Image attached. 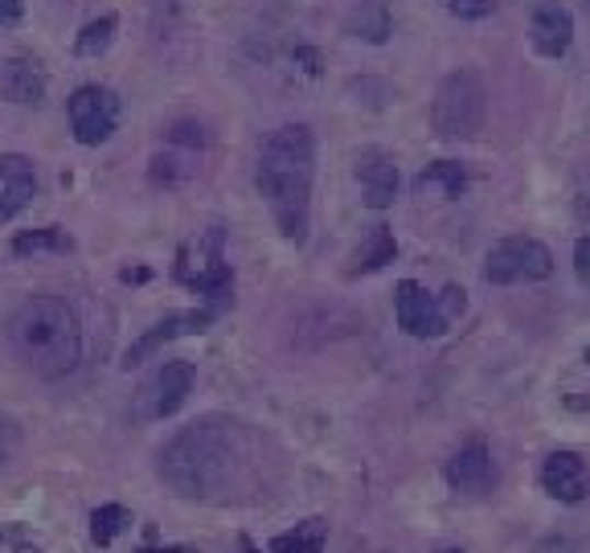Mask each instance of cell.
I'll use <instances>...</instances> for the list:
<instances>
[{"label": "cell", "mask_w": 590, "mask_h": 553, "mask_svg": "<svg viewBox=\"0 0 590 553\" xmlns=\"http://www.w3.org/2000/svg\"><path fill=\"white\" fill-rule=\"evenodd\" d=\"M160 479L185 500L226 505L247 492L263 467L259 435L238 418L205 415L160 447Z\"/></svg>", "instance_id": "6da1fadb"}, {"label": "cell", "mask_w": 590, "mask_h": 553, "mask_svg": "<svg viewBox=\"0 0 590 553\" xmlns=\"http://www.w3.org/2000/svg\"><path fill=\"white\" fill-rule=\"evenodd\" d=\"M311 177H316V139L308 123H283L259 148L254 184L287 242H304L311 222Z\"/></svg>", "instance_id": "7a4b0ae2"}, {"label": "cell", "mask_w": 590, "mask_h": 553, "mask_svg": "<svg viewBox=\"0 0 590 553\" xmlns=\"http://www.w3.org/2000/svg\"><path fill=\"white\" fill-rule=\"evenodd\" d=\"M13 353L42 377H66L82 361V328L75 307L58 295H33L9 316Z\"/></svg>", "instance_id": "3957f363"}, {"label": "cell", "mask_w": 590, "mask_h": 553, "mask_svg": "<svg viewBox=\"0 0 590 553\" xmlns=\"http://www.w3.org/2000/svg\"><path fill=\"white\" fill-rule=\"evenodd\" d=\"M488 120V91L476 70H455L431 99V127L443 139H476Z\"/></svg>", "instance_id": "277c9868"}, {"label": "cell", "mask_w": 590, "mask_h": 553, "mask_svg": "<svg viewBox=\"0 0 590 553\" xmlns=\"http://www.w3.org/2000/svg\"><path fill=\"white\" fill-rule=\"evenodd\" d=\"M554 275V255L542 238L529 234H509L492 242V250L484 255V279L492 287H517V283H542Z\"/></svg>", "instance_id": "5b68a950"}, {"label": "cell", "mask_w": 590, "mask_h": 553, "mask_svg": "<svg viewBox=\"0 0 590 553\" xmlns=\"http://www.w3.org/2000/svg\"><path fill=\"white\" fill-rule=\"evenodd\" d=\"M193 382H197V365H193V361H164V365L140 385L132 415L140 418V422H160V418L177 415V410L185 406L189 394H193Z\"/></svg>", "instance_id": "8992f818"}, {"label": "cell", "mask_w": 590, "mask_h": 553, "mask_svg": "<svg viewBox=\"0 0 590 553\" xmlns=\"http://www.w3.org/2000/svg\"><path fill=\"white\" fill-rule=\"evenodd\" d=\"M70 127H75V139L78 144H87V148H99V144H107L111 132H115V123H120V99L111 87H99V82H87V87H78L70 94Z\"/></svg>", "instance_id": "52a82bcc"}, {"label": "cell", "mask_w": 590, "mask_h": 553, "mask_svg": "<svg viewBox=\"0 0 590 553\" xmlns=\"http://www.w3.org/2000/svg\"><path fill=\"white\" fill-rule=\"evenodd\" d=\"M443 479H447V488L455 496H484V492H492V484H497V460H492L488 439L472 435L467 443L455 447L447 467H443Z\"/></svg>", "instance_id": "ba28073f"}, {"label": "cell", "mask_w": 590, "mask_h": 553, "mask_svg": "<svg viewBox=\"0 0 590 553\" xmlns=\"http://www.w3.org/2000/svg\"><path fill=\"white\" fill-rule=\"evenodd\" d=\"M214 307H193V312H169L164 320H156L152 328H144L140 337L127 345V353H124V365H144V361H152L164 345H172V340H181V337H193V332H205L209 324H214Z\"/></svg>", "instance_id": "9c48e42d"}, {"label": "cell", "mask_w": 590, "mask_h": 553, "mask_svg": "<svg viewBox=\"0 0 590 553\" xmlns=\"http://www.w3.org/2000/svg\"><path fill=\"white\" fill-rule=\"evenodd\" d=\"M394 316H398V328L406 337H419V340H435L447 332V316L439 307V295H431L422 283L415 279H402L394 287Z\"/></svg>", "instance_id": "30bf717a"}, {"label": "cell", "mask_w": 590, "mask_h": 553, "mask_svg": "<svg viewBox=\"0 0 590 553\" xmlns=\"http://www.w3.org/2000/svg\"><path fill=\"white\" fill-rule=\"evenodd\" d=\"M542 492L558 505H582L590 492L587 460L578 451H549L542 463Z\"/></svg>", "instance_id": "8fae6325"}, {"label": "cell", "mask_w": 590, "mask_h": 553, "mask_svg": "<svg viewBox=\"0 0 590 553\" xmlns=\"http://www.w3.org/2000/svg\"><path fill=\"white\" fill-rule=\"evenodd\" d=\"M46 91H49L46 66L33 58V54H13V58L0 61V94L13 108H42Z\"/></svg>", "instance_id": "7c38bea8"}, {"label": "cell", "mask_w": 590, "mask_h": 553, "mask_svg": "<svg viewBox=\"0 0 590 553\" xmlns=\"http://www.w3.org/2000/svg\"><path fill=\"white\" fill-rule=\"evenodd\" d=\"M529 42L542 58H561L575 42V16L558 0H537L529 16Z\"/></svg>", "instance_id": "4fadbf2b"}, {"label": "cell", "mask_w": 590, "mask_h": 553, "mask_svg": "<svg viewBox=\"0 0 590 553\" xmlns=\"http://www.w3.org/2000/svg\"><path fill=\"white\" fill-rule=\"evenodd\" d=\"M358 181H361V198L370 210H389L394 201H398V165H394V156L382 153V148H365L358 153Z\"/></svg>", "instance_id": "5bb4252c"}, {"label": "cell", "mask_w": 590, "mask_h": 553, "mask_svg": "<svg viewBox=\"0 0 590 553\" xmlns=\"http://www.w3.org/2000/svg\"><path fill=\"white\" fill-rule=\"evenodd\" d=\"M37 198V172L30 156L4 153L0 156V226L13 222L30 201Z\"/></svg>", "instance_id": "9a60e30c"}, {"label": "cell", "mask_w": 590, "mask_h": 553, "mask_svg": "<svg viewBox=\"0 0 590 553\" xmlns=\"http://www.w3.org/2000/svg\"><path fill=\"white\" fill-rule=\"evenodd\" d=\"M185 283L197 295H202V300L214 307V312L234 300V271H230V262L222 259V234L218 230L209 234V259H205L202 267L193 271V275H185Z\"/></svg>", "instance_id": "2e32d148"}, {"label": "cell", "mask_w": 590, "mask_h": 553, "mask_svg": "<svg viewBox=\"0 0 590 553\" xmlns=\"http://www.w3.org/2000/svg\"><path fill=\"white\" fill-rule=\"evenodd\" d=\"M394 30V16L382 0H361L353 13L344 16V33L358 37V42H370V46H382Z\"/></svg>", "instance_id": "e0dca14e"}, {"label": "cell", "mask_w": 590, "mask_h": 553, "mask_svg": "<svg viewBox=\"0 0 590 553\" xmlns=\"http://www.w3.org/2000/svg\"><path fill=\"white\" fill-rule=\"evenodd\" d=\"M394 255H398L394 230H389V226H373V230L365 234L361 250L353 255V267H349V275H373V271L389 267V262H394Z\"/></svg>", "instance_id": "ac0fdd59"}, {"label": "cell", "mask_w": 590, "mask_h": 553, "mask_svg": "<svg viewBox=\"0 0 590 553\" xmlns=\"http://www.w3.org/2000/svg\"><path fill=\"white\" fill-rule=\"evenodd\" d=\"M328 545V524L320 517L283 529L280 538H271V553H325Z\"/></svg>", "instance_id": "d6986e66"}, {"label": "cell", "mask_w": 590, "mask_h": 553, "mask_svg": "<svg viewBox=\"0 0 590 553\" xmlns=\"http://www.w3.org/2000/svg\"><path fill=\"white\" fill-rule=\"evenodd\" d=\"M197 156L202 153H189V148H177V144H169L164 153L152 156V169H148V177H152L156 184H164V189H172V184H185L193 172H197Z\"/></svg>", "instance_id": "ffe728a7"}, {"label": "cell", "mask_w": 590, "mask_h": 553, "mask_svg": "<svg viewBox=\"0 0 590 553\" xmlns=\"http://www.w3.org/2000/svg\"><path fill=\"white\" fill-rule=\"evenodd\" d=\"M75 250V238L63 226H42V230H21L13 238L16 259H30V255H66Z\"/></svg>", "instance_id": "44dd1931"}, {"label": "cell", "mask_w": 590, "mask_h": 553, "mask_svg": "<svg viewBox=\"0 0 590 553\" xmlns=\"http://www.w3.org/2000/svg\"><path fill=\"white\" fill-rule=\"evenodd\" d=\"M115 30H120V16L115 13L94 16L91 25H82V33L75 37V54L78 58H99V54H107L111 42H115Z\"/></svg>", "instance_id": "7402d4cb"}, {"label": "cell", "mask_w": 590, "mask_h": 553, "mask_svg": "<svg viewBox=\"0 0 590 553\" xmlns=\"http://www.w3.org/2000/svg\"><path fill=\"white\" fill-rule=\"evenodd\" d=\"M443 189V198H464L467 189V169L459 160H435L419 172V189Z\"/></svg>", "instance_id": "603a6c76"}, {"label": "cell", "mask_w": 590, "mask_h": 553, "mask_svg": "<svg viewBox=\"0 0 590 553\" xmlns=\"http://www.w3.org/2000/svg\"><path fill=\"white\" fill-rule=\"evenodd\" d=\"M127 524H132V512L124 505H99L91 512V541L94 545H111Z\"/></svg>", "instance_id": "cb8c5ba5"}, {"label": "cell", "mask_w": 590, "mask_h": 553, "mask_svg": "<svg viewBox=\"0 0 590 553\" xmlns=\"http://www.w3.org/2000/svg\"><path fill=\"white\" fill-rule=\"evenodd\" d=\"M164 139L177 144V148H189V153H205V148H209V132H205V123L197 120H177L169 132H164Z\"/></svg>", "instance_id": "d4e9b609"}, {"label": "cell", "mask_w": 590, "mask_h": 553, "mask_svg": "<svg viewBox=\"0 0 590 553\" xmlns=\"http://www.w3.org/2000/svg\"><path fill=\"white\" fill-rule=\"evenodd\" d=\"M439 4L459 21H484L497 13V0H439Z\"/></svg>", "instance_id": "484cf974"}, {"label": "cell", "mask_w": 590, "mask_h": 553, "mask_svg": "<svg viewBox=\"0 0 590 553\" xmlns=\"http://www.w3.org/2000/svg\"><path fill=\"white\" fill-rule=\"evenodd\" d=\"M575 275L582 287H590V234H582L575 242Z\"/></svg>", "instance_id": "4316f807"}, {"label": "cell", "mask_w": 590, "mask_h": 553, "mask_svg": "<svg viewBox=\"0 0 590 553\" xmlns=\"http://www.w3.org/2000/svg\"><path fill=\"white\" fill-rule=\"evenodd\" d=\"M16 443H21V430H16V422L0 418V467L9 463V455L16 451Z\"/></svg>", "instance_id": "83f0119b"}, {"label": "cell", "mask_w": 590, "mask_h": 553, "mask_svg": "<svg viewBox=\"0 0 590 553\" xmlns=\"http://www.w3.org/2000/svg\"><path fill=\"white\" fill-rule=\"evenodd\" d=\"M439 307H443V316H464V307H467V300H464V287H447V292L439 295Z\"/></svg>", "instance_id": "f1b7e54d"}, {"label": "cell", "mask_w": 590, "mask_h": 553, "mask_svg": "<svg viewBox=\"0 0 590 553\" xmlns=\"http://www.w3.org/2000/svg\"><path fill=\"white\" fill-rule=\"evenodd\" d=\"M295 66H299V70H304V75H320V49H311V46H295Z\"/></svg>", "instance_id": "f546056e"}, {"label": "cell", "mask_w": 590, "mask_h": 553, "mask_svg": "<svg viewBox=\"0 0 590 553\" xmlns=\"http://www.w3.org/2000/svg\"><path fill=\"white\" fill-rule=\"evenodd\" d=\"M25 13V0H0V25H13Z\"/></svg>", "instance_id": "4dcf8cb0"}, {"label": "cell", "mask_w": 590, "mask_h": 553, "mask_svg": "<svg viewBox=\"0 0 590 553\" xmlns=\"http://www.w3.org/2000/svg\"><path fill=\"white\" fill-rule=\"evenodd\" d=\"M120 279H124V283H148V279H152V271H148V267H124V271H120Z\"/></svg>", "instance_id": "1f68e13d"}, {"label": "cell", "mask_w": 590, "mask_h": 553, "mask_svg": "<svg viewBox=\"0 0 590 553\" xmlns=\"http://www.w3.org/2000/svg\"><path fill=\"white\" fill-rule=\"evenodd\" d=\"M16 541H21V529H16V524H0V545L13 550Z\"/></svg>", "instance_id": "d6a6232c"}, {"label": "cell", "mask_w": 590, "mask_h": 553, "mask_svg": "<svg viewBox=\"0 0 590 553\" xmlns=\"http://www.w3.org/2000/svg\"><path fill=\"white\" fill-rule=\"evenodd\" d=\"M13 553H42V550H37V545H30V541H16Z\"/></svg>", "instance_id": "836d02e7"}, {"label": "cell", "mask_w": 590, "mask_h": 553, "mask_svg": "<svg viewBox=\"0 0 590 553\" xmlns=\"http://www.w3.org/2000/svg\"><path fill=\"white\" fill-rule=\"evenodd\" d=\"M582 357H587V365H590V345H587V353H582Z\"/></svg>", "instance_id": "e575fe53"}, {"label": "cell", "mask_w": 590, "mask_h": 553, "mask_svg": "<svg viewBox=\"0 0 590 553\" xmlns=\"http://www.w3.org/2000/svg\"><path fill=\"white\" fill-rule=\"evenodd\" d=\"M439 553H464V550H439Z\"/></svg>", "instance_id": "d590c367"}, {"label": "cell", "mask_w": 590, "mask_h": 553, "mask_svg": "<svg viewBox=\"0 0 590 553\" xmlns=\"http://www.w3.org/2000/svg\"><path fill=\"white\" fill-rule=\"evenodd\" d=\"M587 4H590V0H587Z\"/></svg>", "instance_id": "8d00e7d4"}]
</instances>
